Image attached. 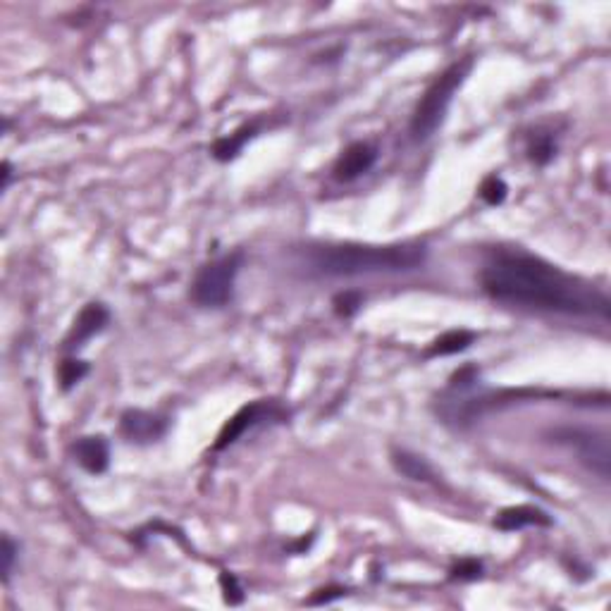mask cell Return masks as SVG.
Wrapping results in <instances>:
<instances>
[{
    "label": "cell",
    "mask_w": 611,
    "mask_h": 611,
    "mask_svg": "<svg viewBox=\"0 0 611 611\" xmlns=\"http://www.w3.org/2000/svg\"><path fill=\"white\" fill-rule=\"evenodd\" d=\"M480 284L490 299L509 306L609 318V299L599 287L526 251H494L480 270Z\"/></svg>",
    "instance_id": "cell-1"
},
{
    "label": "cell",
    "mask_w": 611,
    "mask_h": 611,
    "mask_svg": "<svg viewBox=\"0 0 611 611\" xmlns=\"http://www.w3.org/2000/svg\"><path fill=\"white\" fill-rule=\"evenodd\" d=\"M427 258L421 242L396 243H313L303 251V268L313 277H361L377 272H411Z\"/></svg>",
    "instance_id": "cell-2"
},
{
    "label": "cell",
    "mask_w": 611,
    "mask_h": 611,
    "mask_svg": "<svg viewBox=\"0 0 611 611\" xmlns=\"http://www.w3.org/2000/svg\"><path fill=\"white\" fill-rule=\"evenodd\" d=\"M471 70H473V58H463L449 65L433 84L427 86L425 93L418 100V106H415L414 118H411V137H414V141H418V144L427 141L440 129L444 118H447L449 106H452L453 93L463 86Z\"/></svg>",
    "instance_id": "cell-3"
},
{
    "label": "cell",
    "mask_w": 611,
    "mask_h": 611,
    "mask_svg": "<svg viewBox=\"0 0 611 611\" xmlns=\"http://www.w3.org/2000/svg\"><path fill=\"white\" fill-rule=\"evenodd\" d=\"M243 265V251H232L220 258H213L198 270L191 282V301L201 309H223L234 296V282Z\"/></svg>",
    "instance_id": "cell-4"
},
{
    "label": "cell",
    "mask_w": 611,
    "mask_h": 611,
    "mask_svg": "<svg viewBox=\"0 0 611 611\" xmlns=\"http://www.w3.org/2000/svg\"><path fill=\"white\" fill-rule=\"evenodd\" d=\"M557 444L568 447L585 468L602 480H609V434L605 430H590V427H557L549 433Z\"/></svg>",
    "instance_id": "cell-5"
},
{
    "label": "cell",
    "mask_w": 611,
    "mask_h": 611,
    "mask_svg": "<svg viewBox=\"0 0 611 611\" xmlns=\"http://www.w3.org/2000/svg\"><path fill=\"white\" fill-rule=\"evenodd\" d=\"M284 411L272 401H251L246 406H242L237 414L232 415L230 421L224 423L220 434H217L215 444H213V452H223V449L232 447V444H237L242 440L243 434L253 430L256 425L265 421H282Z\"/></svg>",
    "instance_id": "cell-6"
},
{
    "label": "cell",
    "mask_w": 611,
    "mask_h": 611,
    "mask_svg": "<svg viewBox=\"0 0 611 611\" xmlns=\"http://www.w3.org/2000/svg\"><path fill=\"white\" fill-rule=\"evenodd\" d=\"M167 427H170V421L165 415L144 411V408H127L119 418V433L134 444H153V442L163 440Z\"/></svg>",
    "instance_id": "cell-7"
},
{
    "label": "cell",
    "mask_w": 611,
    "mask_h": 611,
    "mask_svg": "<svg viewBox=\"0 0 611 611\" xmlns=\"http://www.w3.org/2000/svg\"><path fill=\"white\" fill-rule=\"evenodd\" d=\"M108 322H110V310H108V306H103L100 301L86 303L84 309L80 310V316L74 318L72 328H70L65 342H62V348H65V351H77V348L84 347L89 339L100 335V332L108 328Z\"/></svg>",
    "instance_id": "cell-8"
},
{
    "label": "cell",
    "mask_w": 611,
    "mask_h": 611,
    "mask_svg": "<svg viewBox=\"0 0 611 611\" xmlns=\"http://www.w3.org/2000/svg\"><path fill=\"white\" fill-rule=\"evenodd\" d=\"M375 163H377V146H373L370 141H354L337 158L332 175H335L337 182H354V179L363 177L366 172H370Z\"/></svg>",
    "instance_id": "cell-9"
},
{
    "label": "cell",
    "mask_w": 611,
    "mask_h": 611,
    "mask_svg": "<svg viewBox=\"0 0 611 611\" xmlns=\"http://www.w3.org/2000/svg\"><path fill=\"white\" fill-rule=\"evenodd\" d=\"M72 456L86 473L100 475L110 466V444L103 434H86L72 444Z\"/></svg>",
    "instance_id": "cell-10"
},
{
    "label": "cell",
    "mask_w": 611,
    "mask_h": 611,
    "mask_svg": "<svg viewBox=\"0 0 611 611\" xmlns=\"http://www.w3.org/2000/svg\"><path fill=\"white\" fill-rule=\"evenodd\" d=\"M549 528L554 526L552 516L547 511H542L539 506H509L504 511H500V516L494 519V528L504 532H516L523 530V528Z\"/></svg>",
    "instance_id": "cell-11"
},
{
    "label": "cell",
    "mask_w": 611,
    "mask_h": 611,
    "mask_svg": "<svg viewBox=\"0 0 611 611\" xmlns=\"http://www.w3.org/2000/svg\"><path fill=\"white\" fill-rule=\"evenodd\" d=\"M392 466H395L396 473L404 475L406 480H414V482H437L433 466L427 463V459H423L421 453L408 452V449H395L392 452Z\"/></svg>",
    "instance_id": "cell-12"
},
{
    "label": "cell",
    "mask_w": 611,
    "mask_h": 611,
    "mask_svg": "<svg viewBox=\"0 0 611 611\" xmlns=\"http://www.w3.org/2000/svg\"><path fill=\"white\" fill-rule=\"evenodd\" d=\"M258 129H261V127H258L256 122H249V125H242L239 129H234L230 137L217 138L215 144H213V158L220 160V163H230V160H234L239 153H242L243 146L256 137Z\"/></svg>",
    "instance_id": "cell-13"
},
{
    "label": "cell",
    "mask_w": 611,
    "mask_h": 611,
    "mask_svg": "<svg viewBox=\"0 0 611 611\" xmlns=\"http://www.w3.org/2000/svg\"><path fill=\"white\" fill-rule=\"evenodd\" d=\"M475 342V332L471 329H449L444 335H440L430 347H427V358H437V356H453L466 351L471 344Z\"/></svg>",
    "instance_id": "cell-14"
},
{
    "label": "cell",
    "mask_w": 611,
    "mask_h": 611,
    "mask_svg": "<svg viewBox=\"0 0 611 611\" xmlns=\"http://www.w3.org/2000/svg\"><path fill=\"white\" fill-rule=\"evenodd\" d=\"M557 151L558 144L552 129H535V132L528 137L526 153L528 158H530V163H535L538 167H545V165L552 163Z\"/></svg>",
    "instance_id": "cell-15"
},
{
    "label": "cell",
    "mask_w": 611,
    "mask_h": 611,
    "mask_svg": "<svg viewBox=\"0 0 611 611\" xmlns=\"http://www.w3.org/2000/svg\"><path fill=\"white\" fill-rule=\"evenodd\" d=\"M89 363L80 361V358H65V361L58 366V382L62 392H70L74 385H80L89 375Z\"/></svg>",
    "instance_id": "cell-16"
},
{
    "label": "cell",
    "mask_w": 611,
    "mask_h": 611,
    "mask_svg": "<svg viewBox=\"0 0 611 611\" xmlns=\"http://www.w3.org/2000/svg\"><path fill=\"white\" fill-rule=\"evenodd\" d=\"M478 194L487 205H501L506 201L509 186H506V182L501 177H497V175H490V177H485V182L480 185Z\"/></svg>",
    "instance_id": "cell-17"
},
{
    "label": "cell",
    "mask_w": 611,
    "mask_h": 611,
    "mask_svg": "<svg viewBox=\"0 0 611 611\" xmlns=\"http://www.w3.org/2000/svg\"><path fill=\"white\" fill-rule=\"evenodd\" d=\"M478 578H482V561L478 558H461L449 571V580H459V583H471Z\"/></svg>",
    "instance_id": "cell-18"
},
{
    "label": "cell",
    "mask_w": 611,
    "mask_h": 611,
    "mask_svg": "<svg viewBox=\"0 0 611 611\" xmlns=\"http://www.w3.org/2000/svg\"><path fill=\"white\" fill-rule=\"evenodd\" d=\"M332 306H335V313L339 318H351L363 306V294L361 291H339L332 299Z\"/></svg>",
    "instance_id": "cell-19"
},
{
    "label": "cell",
    "mask_w": 611,
    "mask_h": 611,
    "mask_svg": "<svg viewBox=\"0 0 611 611\" xmlns=\"http://www.w3.org/2000/svg\"><path fill=\"white\" fill-rule=\"evenodd\" d=\"M20 554V545L14 542L10 535H3V545H0V558H3V583H10V576L14 571V561Z\"/></svg>",
    "instance_id": "cell-20"
},
{
    "label": "cell",
    "mask_w": 611,
    "mask_h": 611,
    "mask_svg": "<svg viewBox=\"0 0 611 611\" xmlns=\"http://www.w3.org/2000/svg\"><path fill=\"white\" fill-rule=\"evenodd\" d=\"M220 587H223V597L227 605L237 606L243 602V587L239 585L237 576L230 571H223L220 573Z\"/></svg>",
    "instance_id": "cell-21"
},
{
    "label": "cell",
    "mask_w": 611,
    "mask_h": 611,
    "mask_svg": "<svg viewBox=\"0 0 611 611\" xmlns=\"http://www.w3.org/2000/svg\"><path fill=\"white\" fill-rule=\"evenodd\" d=\"M480 377V370L475 366H463L461 370L452 375L449 380V392H468V389L475 387V382Z\"/></svg>",
    "instance_id": "cell-22"
},
{
    "label": "cell",
    "mask_w": 611,
    "mask_h": 611,
    "mask_svg": "<svg viewBox=\"0 0 611 611\" xmlns=\"http://www.w3.org/2000/svg\"><path fill=\"white\" fill-rule=\"evenodd\" d=\"M344 595H347V587H342V585H328V587H320V590L313 592V595L306 599V605L310 606L329 605V602H335V599L344 597Z\"/></svg>",
    "instance_id": "cell-23"
},
{
    "label": "cell",
    "mask_w": 611,
    "mask_h": 611,
    "mask_svg": "<svg viewBox=\"0 0 611 611\" xmlns=\"http://www.w3.org/2000/svg\"><path fill=\"white\" fill-rule=\"evenodd\" d=\"M0 177H3V182H0V189L7 191V186H10V182H13V163H10V160H3V167H0Z\"/></svg>",
    "instance_id": "cell-24"
}]
</instances>
